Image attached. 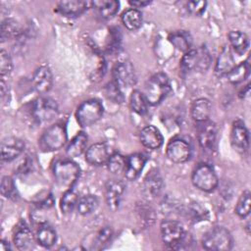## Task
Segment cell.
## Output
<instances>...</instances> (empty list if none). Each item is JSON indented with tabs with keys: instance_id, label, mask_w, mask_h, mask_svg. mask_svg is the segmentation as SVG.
<instances>
[{
	"instance_id": "obj_1",
	"label": "cell",
	"mask_w": 251,
	"mask_h": 251,
	"mask_svg": "<svg viewBox=\"0 0 251 251\" xmlns=\"http://www.w3.org/2000/svg\"><path fill=\"white\" fill-rule=\"evenodd\" d=\"M161 238L165 245L172 249H182L189 242V236L184 226L177 221L165 220L160 226Z\"/></svg>"
},
{
	"instance_id": "obj_2",
	"label": "cell",
	"mask_w": 251,
	"mask_h": 251,
	"mask_svg": "<svg viewBox=\"0 0 251 251\" xmlns=\"http://www.w3.org/2000/svg\"><path fill=\"white\" fill-rule=\"evenodd\" d=\"M212 63L210 52L205 46L190 49L181 58L180 68L186 73H204Z\"/></svg>"
},
{
	"instance_id": "obj_3",
	"label": "cell",
	"mask_w": 251,
	"mask_h": 251,
	"mask_svg": "<svg viewBox=\"0 0 251 251\" xmlns=\"http://www.w3.org/2000/svg\"><path fill=\"white\" fill-rule=\"evenodd\" d=\"M171 91V82L167 75L158 73L152 75L144 85L143 94L149 105H157Z\"/></svg>"
},
{
	"instance_id": "obj_4",
	"label": "cell",
	"mask_w": 251,
	"mask_h": 251,
	"mask_svg": "<svg viewBox=\"0 0 251 251\" xmlns=\"http://www.w3.org/2000/svg\"><path fill=\"white\" fill-rule=\"evenodd\" d=\"M201 243L209 251H228L232 248L233 239L226 228L215 226L204 234Z\"/></svg>"
},
{
	"instance_id": "obj_5",
	"label": "cell",
	"mask_w": 251,
	"mask_h": 251,
	"mask_svg": "<svg viewBox=\"0 0 251 251\" xmlns=\"http://www.w3.org/2000/svg\"><path fill=\"white\" fill-rule=\"evenodd\" d=\"M53 175L61 187L71 188L80 175V168L71 159L58 160L53 165Z\"/></svg>"
},
{
	"instance_id": "obj_6",
	"label": "cell",
	"mask_w": 251,
	"mask_h": 251,
	"mask_svg": "<svg viewBox=\"0 0 251 251\" xmlns=\"http://www.w3.org/2000/svg\"><path fill=\"white\" fill-rule=\"evenodd\" d=\"M104 113L101 102L97 99H88L83 101L76 109L75 119L82 127L90 126L98 122Z\"/></svg>"
},
{
	"instance_id": "obj_7",
	"label": "cell",
	"mask_w": 251,
	"mask_h": 251,
	"mask_svg": "<svg viewBox=\"0 0 251 251\" xmlns=\"http://www.w3.org/2000/svg\"><path fill=\"white\" fill-rule=\"evenodd\" d=\"M67 139L66 126L63 123H56L43 132L39 145L44 151H56L66 144Z\"/></svg>"
},
{
	"instance_id": "obj_8",
	"label": "cell",
	"mask_w": 251,
	"mask_h": 251,
	"mask_svg": "<svg viewBox=\"0 0 251 251\" xmlns=\"http://www.w3.org/2000/svg\"><path fill=\"white\" fill-rule=\"evenodd\" d=\"M191 180L196 188L204 192L214 191L219 184L216 172L210 165L206 163L199 164L193 170Z\"/></svg>"
},
{
	"instance_id": "obj_9",
	"label": "cell",
	"mask_w": 251,
	"mask_h": 251,
	"mask_svg": "<svg viewBox=\"0 0 251 251\" xmlns=\"http://www.w3.org/2000/svg\"><path fill=\"white\" fill-rule=\"evenodd\" d=\"M57 102L49 97H39L31 104V115L37 123L50 122L58 116Z\"/></svg>"
},
{
	"instance_id": "obj_10",
	"label": "cell",
	"mask_w": 251,
	"mask_h": 251,
	"mask_svg": "<svg viewBox=\"0 0 251 251\" xmlns=\"http://www.w3.org/2000/svg\"><path fill=\"white\" fill-rule=\"evenodd\" d=\"M113 81L121 88H128L136 83V74L132 64L127 61H120L113 68Z\"/></svg>"
},
{
	"instance_id": "obj_11",
	"label": "cell",
	"mask_w": 251,
	"mask_h": 251,
	"mask_svg": "<svg viewBox=\"0 0 251 251\" xmlns=\"http://www.w3.org/2000/svg\"><path fill=\"white\" fill-rule=\"evenodd\" d=\"M192 154L190 144L181 138L172 139L166 147V155L170 161L176 164L187 162Z\"/></svg>"
},
{
	"instance_id": "obj_12",
	"label": "cell",
	"mask_w": 251,
	"mask_h": 251,
	"mask_svg": "<svg viewBox=\"0 0 251 251\" xmlns=\"http://www.w3.org/2000/svg\"><path fill=\"white\" fill-rule=\"evenodd\" d=\"M249 131L245 124L240 120L233 122L230 130V143L234 150L245 154L249 148Z\"/></svg>"
},
{
	"instance_id": "obj_13",
	"label": "cell",
	"mask_w": 251,
	"mask_h": 251,
	"mask_svg": "<svg viewBox=\"0 0 251 251\" xmlns=\"http://www.w3.org/2000/svg\"><path fill=\"white\" fill-rule=\"evenodd\" d=\"M35 237L25 221H21L14 229L13 241L15 246L22 251H27L33 248Z\"/></svg>"
},
{
	"instance_id": "obj_14",
	"label": "cell",
	"mask_w": 251,
	"mask_h": 251,
	"mask_svg": "<svg viewBox=\"0 0 251 251\" xmlns=\"http://www.w3.org/2000/svg\"><path fill=\"white\" fill-rule=\"evenodd\" d=\"M217 137V127L214 122L207 120L199 123L197 129V139L200 147L205 151H212Z\"/></svg>"
},
{
	"instance_id": "obj_15",
	"label": "cell",
	"mask_w": 251,
	"mask_h": 251,
	"mask_svg": "<svg viewBox=\"0 0 251 251\" xmlns=\"http://www.w3.org/2000/svg\"><path fill=\"white\" fill-rule=\"evenodd\" d=\"M25 142L18 137H6L2 140L0 154L2 161L11 162L18 158L25 150Z\"/></svg>"
},
{
	"instance_id": "obj_16",
	"label": "cell",
	"mask_w": 251,
	"mask_h": 251,
	"mask_svg": "<svg viewBox=\"0 0 251 251\" xmlns=\"http://www.w3.org/2000/svg\"><path fill=\"white\" fill-rule=\"evenodd\" d=\"M112 154L110 147L106 143L97 142L86 149L85 160L92 166H101L108 162Z\"/></svg>"
},
{
	"instance_id": "obj_17",
	"label": "cell",
	"mask_w": 251,
	"mask_h": 251,
	"mask_svg": "<svg viewBox=\"0 0 251 251\" xmlns=\"http://www.w3.org/2000/svg\"><path fill=\"white\" fill-rule=\"evenodd\" d=\"M92 8V1L68 0L57 3L56 11L65 17H78L87 9Z\"/></svg>"
},
{
	"instance_id": "obj_18",
	"label": "cell",
	"mask_w": 251,
	"mask_h": 251,
	"mask_svg": "<svg viewBox=\"0 0 251 251\" xmlns=\"http://www.w3.org/2000/svg\"><path fill=\"white\" fill-rule=\"evenodd\" d=\"M124 191L125 185L121 180L111 179L106 183L105 200L109 209H111L112 211H116L119 209Z\"/></svg>"
},
{
	"instance_id": "obj_19",
	"label": "cell",
	"mask_w": 251,
	"mask_h": 251,
	"mask_svg": "<svg viewBox=\"0 0 251 251\" xmlns=\"http://www.w3.org/2000/svg\"><path fill=\"white\" fill-rule=\"evenodd\" d=\"M32 85L34 89L38 93H46L48 92L53 84V75L52 72L47 66H40L38 67L33 75H32Z\"/></svg>"
},
{
	"instance_id": "obj_20",
	"label": "cell",
	"mask_w": 251,
	"mask_h": 251,
	"mask_svg": "<svg viewBox=\"0 0 251 251\" xmlns=\"http://www.w3.org/2000/svg\"><path fill=\"white\" fill-rule=\"evenodd\" d=\"M235 67L234 58L232 52L228 46H225L222 48L217 63L215 65V74L218 76L227 75L232 69Z\"/></svg>"
},
{
	"instance_id": "obj_21",
	"label": "cell",
	"mask_w": 251,
	"mask_h": 251,
	"mask_svg": "<svg viewBox=\"0 0 251 251\" xmlns=\"http://www.w3.org/2000/svg\"><path fill=\"white\" fill-rule=\"evenodd\" d=\"M140 141L144 147L155 150L163 145L164 137L161 131L154 126H147L142 128L139 135Z\"/></svg>"
},
{
	"instance_id": "obj_22",
	"label": "cell",
	"mask_w": 251,
	"mask_h": 251,
	"mask_svg": "<svg viewBox=\"0 0 251 251\" xmlns=\"http://www.w3.org/2000/svg\"><path fill=\"white\" fill-rule=\"evenodd\" d=\"M146 164V157L141 153H133L126 157V164L125 168V176L128 180L136 179L141 174Z\"/></svg>"
},
{
	"instance_id": "obj_23",
	"label": "cell",
	"mask_w": 251,
	"mask_h": 251,
	"mask_svg": "<svg viewBox=\"0 0 251 251\" xmlns=\"http://www.w3.org/2000/svg\"><path fill=\"white\" fill-rule=\"evenodd\" d=\"M163 188V178L158 170H151L143 181V189L147 197L155 198L157 197Z\"/></svg>"
},
{
	"instance_id": "obj_24",
	"label": "cell",
	"mask_w": 251,
	"mask_h": 251,
	"mask_svg": "<svg viewBox=\"0 0 251 251\" xmlns=\"http://www.w3.org/2000/svg\"><path fill=\"white\" fill-rule=\"evenodd\" d=\"M212 112V104L206 98H198L191 104L190 114L191 118L196 123H202L209 120Z\"/></svg>"
},
{
	"instance_id": "obj_25",
	"label": "cell",
	"mask_w": 251,
	"mask_h": 251,
	"mask_svg": "<svg viewBox=\"0 0 251 251\" xmlns=\"http://www.w3.org/2000/svg\"><path fill=\"white\" fill-rule=\"evenodd\" d=\"M35 239L39 245L45 248L52 247L56 240L57 234L55 229L47 223H41L36 230Z\"/></svg>"
},
{
	"instance_id": "obj_26",
	"label": "cell",
	"mask_w": 251,
	"mask_h": 251,
	"mask_svg": "<svg viewBox=\"0 0 251 251\" xmlns=\"http://www.w3.org/2000/svg\"><path fill=\"white\" fill-rule=\"evenodd\" d=\"M87 135L83 131L77 132L71 142L69 143L66 153L68 157L75 158L80 156L84 151H86V145H87Z\"/></svg>"
},
{
	"instance_id": "obj_27",
	"label": "cell",
	"mask_w": 251,
	"mask_h": 251,
	"mask_svg": "<svg viewBox=\"0 0 251 251\" xmlns=\"http://www.w3.org/2000/svg\"><path fill=\"white\" fill-rule=\"evenodd\" d=\"M169 41L179 51L186 53L191 49L192 37L188 31L176 30L169 35Z\"/></svg>"
},
{
	"instance_id": "obj_28",
	"label": "cell",
	"mask_w": 251,
	"mask_h": 251,
	"mask_svg": "<svg viewBox=\"0 0 251 251\" xmlns=\"http://www.w3.org/2000/svg\"><path fill=\"white\" fill-rule=\"evenodd\" d=\"M21 34L22 28L16 20L8 18L2 22L0 28V38L2 42L18 38L19 36H21Z\"/></svg>"
},
{
	"instance_id": "obj_29",
	"label": "cell",
	"mask_w": 251,
	"mask_h": 251,
	"mask_svg": "<svg viewBox=\"0 0 251 251\" xmlns=\"http://www.w3.org/2000/svg\"><path fill=\"white\" fill-rule=\"evenodd\" d=\"M229 43L238 55H243L249 47V38L240 30H230L227 34Z\"/></svg>"
},
{
	"instance_id": "obj_30",
	"label": "cell",
	"mask_w": 251,
	"mask_h": 251,
	"mask_svg": "<svg viewBox=\"0 0 251 251\" xmlns=\"http://www.w3.org/2000/svg\"><path fill=\"white\" fill-rule=\"evenodd\" d=\"M120 3L116 0L92 1V7L96 8L99 16L103 19H111L119 10Z\"/></svg>"
},
{
	"instance_id": "obj_31",
	"label": "cell",
	"mask_w": 251,
	"mask_h": 251,
	"mask_svg": "<svg viewBox=\"0 0 251 251\" xmlns=\"http://www.w3.org/2000/svg\"><path fill=\"white\" fill-rule=\"evenodd\" d=\"M122 23L129 30H136L142 25V14L138 9L129 8L122 14Z\"/></svg>"
},
{
	"instance_id": "obj_32",
	"label": "cell",
	"mask_w": 251,
	"mask_h": 251,
	"mask_svg": "<svg viewBox=\"0 0 251 251\" xmlns=\"http://www.w3.org/2000/svg\"><path fill=\"white\" fill-rule=\"evenodd\" d=\"M249 73H250V63L248 58L246 61L241 62L238 65H235V67L226 76L231 83L238 84L244 81L248 77Z\"/></svg>"
},
{
	"instance_id": "obj_33",
	"label": "cell",
	"mask_w": 251,
	"mask_h": 251,
	"mask_svg": "<svg viewBox=\"0 0 251 251\" xmlns=\"http://www.w3.org/2000/svg\"><path fill=\"white\" fill-rule=\"evenodd\" d=\"M148 102L143 94V92L134 89L129 96V106L130 109L138 115H144L147 113Z\"/></svg>"
},
{
	"instance_id": "obj_34",
	"label": "cell",
	"mask_w": 251,
	"mask_h": 251,
	"mask_svg": "<svg viewBox=\"0 0 251 251\" xmlns=\"http://www.w3.org/2000/svg\"><path fill=\"white\" fill-rule=\"evenodd\" d=\"M97 206H98L97 197L89 194V195H84L78 199L76 210L80 215L85 216L92 213L97 208Z\"/></svg>"
},
{
	"instance_id": "obj_35",
	"label": "cell",
	"mask_w": 251,
	"mask_h": 251,
	"mask_svg": "<svg viewBox=\"0 0 251 251\" xmlns=\"http://www.w3.org/2000/svg\"><path fill=\"white\" fill-rule=\"evenodd\" d=\"M78 199L79 198H78L77 194L74 190L68 189L67 191H65V193L63 194V196L60 200L61 211L65 214H69V213L73 212V210L77 205Z\"/></svg>"
},
{
	"instance_id": "obj_36",
	"label": "cell",
	"mask_w": 251,
	"mask_h": 251,
	"mask_svg": "<svg viewBox=\"0 0 251 251\" xmlns=\"http://www.w3.org/2000/svg\"><path fill=\"white\" fill-rule=\"evenodd\" d=\"M251 194L249 190H245L240 195L236 206H235V213L240 218H246L250 213L251 208Z\"/></svg>"
},
{
	"instance_id": "obj_37",
	"label": "cell",
	"mask_w": 251,
	"mask_h": 251,
	"mask_svg": "<svg viewBox=\"0 0 251 251\" xmlns=\"http://www.w3.org/2000/svg\"><path fill=\"white\" fill-rule=\"evenodd\" d=\"M126 164V158H125L122 154L120 153H113L108 162L106 163L107 168L110 173L112 174H120L125 171Z\"/></svg>"
},
{
	"instance_id": "obj_38",
	"label": "cell",
	"mask_w": 251,
	"mask_h": 251,
	"mask_svg": "<svg viewBox=\"0 0 251 251\" xmlns=\"http://www.w3.org/2000/svg\"><path fill=\"white\" fill-rule=\"evenodd\" d=\"M0 190L2 196L5 198L9 199H14L16 196V185L14 183V180L8 176H5L1 179V184H0Z\"/></svg>"
},
{
	"instance_id": "obj_39",
	"label": "cell",
	"mask_w": 251,
	"mask_h": 251,
	"mask_svg": "<svg viewBox=\"0 0 251 251\" xmlns=\"http://www.w3.org/2000/svg\"><path fill=\"white\" fill-rule=\"evenodd\" d=\"M105 93L109 99L115 101L116 103H121L124 100L122 89L113 80L106 85Z\"/></svg>"
},
{
	"instance_id": "obj_40",
	"label": "cell",
	"mask_w": 251,
	"mask_h": 251,
	"mask_svg": "<svg viewBox=\"0 0 251 251\" xmlns=\"http://www.w3.org/2000/svg\"><path fill=\"white\" fill-rule=\"evenodd\" d=\"M13 70V61L9 53L5 50L0 51V74L1 76L9 75Z\"/></svg>"
},
{
	"instance_id": "obj_41",
	"label": "cell",
	"mask_w": 251,
	"mask_h": 251,
	"mask_svg": "<svg viewBox=\"0 0 251 251\" xmlns=\"http://www.w3.org/2000/svg\"><path fill=\"white\" fill-rule=\"evenodd\" d=\"M112 235H113V230H112L111 226L102 227L96 234L95 244L97 246H99V248L102 247L104 244H106L110 241V239L112 238Z\"/></svg>"
},
{
	"instance_id": "obj_42",
	"label": "cell",
	"mask_w": 251,
	"mask_h": 251,
	"mask_svg": "<svg viewBox=\"0 0 251 251\" xmlns=\"http://www.w3.org/2000/svg\"><path fill=\"white\" fill-rule=\"evenodd\" d=\"M207 6L206 1H188L186 3L187 11L194 16H200L205 12Z\"/></svg>"
},
{
	"instance_id": "obj_43",
	"label": "cell",
	"mask_w": 251,
	"mask_h": 251,
	"mask_svg": "<svg viewBox=\"0 0 251 251\" xmlns=\"http://www.w3.org/2000/svg\"><path fill=\"white\" fill-rule=\"evenodd\" d=\"M35 205L37 208L40 209H49L54 205V199L52 194L48 193L46 195H44V197L38 199L35 201Z\"/></svg>"
},
{
	"instance_id": "obj_44",
	"label": "cell",
	"mask_w": 251,
	"mask_h": 251,
	"mask_svg": "<svg viewBox=\"0 0 251 251\" xmlns=\"http://www.w3.org/2000/svg\"><path fill=\"white\" fill-rule=\"evenodd\" d=\"M128 4L134 8V9H137V8H143L145 6H148L151 4V1H144V0H133V1H129Z\"/></svg>"
},
{
	"instance_id": "obj_45",
	"label": "cell",
	"mask_w": 251,
	"mask_h": 251,
	"mask_svg": "<svg viewBox=\"0 0 251 251\" xmlns=\"http://www.w3.org/2000/svg\"><path fill=\"white\" fill-rule=\"evenodd\" d=\"M249 94H250V86H249V84H247V85L239 92V97L244 99V98H246Z\"/></svg>"
},
{
	"instance_id": "obj_46",
	"label": "cell",
	"mask_w": 251,
	"mask_h": 251,
	"mask_svg": "<svg viewBox=\"0 0 251 251\" xmlns=\"http://www.w3.org/2000/svg\"><path fill=\"white\" fill-rule=\"evenodd\" d=\"M10 249H11V247H10L9 242L6 241L5 239H2L1 242H0V250L1 251H8Z\"/></svg>"
}]
</instances>
